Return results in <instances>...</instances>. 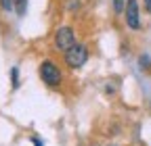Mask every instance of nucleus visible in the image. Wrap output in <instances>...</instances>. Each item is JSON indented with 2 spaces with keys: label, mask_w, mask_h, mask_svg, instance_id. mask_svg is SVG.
Instances as JSON below:
<instances>
[{
  "label": "nucleus",
  "mask_w": 151,
  "mask_h": 146,
  "mask_svg": "<svg viewBox=\"0 0 151 146\" xmlns=\"http://www.w3.org/2000/svg\"><path fill=\"white\" fill-rule=\"evenodd\" d=\"M32 142H34V146H42V142H40V138H38V136H34Z\"/></svg>",
  "instance_id": "nucleus-11"
},
{
  "label": "nucleus",
  "mask_w": 151,
  "mask_h": 146,
  "mask_svg": "<svg viewBox=\"0 0 151 146\" xmlns=\"http://www.w3.org/2000/svg\"><path fill=\"white\" fill-rule=\"evenodd\" d=\"M13 9L17 11V15H25V11H27V0H13Z\"/></svg>",
  "instance_id": "nucleus-5"
},
{
  "label": "nucleus",
  "mask_w": 151,
  "mask_h": 146,
  "mask_svg": "<svg viewBox=\"0 0 151 146\" xmlns=\"http://www.w3.org/2000/svg\"><path fill=\"white\" fill-rule=\"evenodd\" d=\"M143 4H145V11L151 15V0H143Z\"/></svg>",
  "instance_id": "nucleus-10"
},
{
  "label": "nucleus",
  "mask_w": 151,
  "mask_h": 146,
  "mask_svg": "<svg viewBox=\"0 0 151 146\" xmlns=\"http://www.w3.org/2000/svg\"><path fill=\"white\" fill-rule=\"evenodd\" d=\"M124 17H126L128 29H139L141 27V15H139V2L137 0H126Z\"/></svg>",
  "instance_id": "nucleus-4"
},
{
  "label": "nucleus",
  "mask_w": 151,
  "mask_h": 146,
  "mask_svg": "<svg viewBox=\"0 0 151 146\" xmlns=\"http://www.w3.org/2000/svg\"><path fill=\"white\" fill-rule=\"evenodd\" d=\"M0 4L4 11H13V0H0Z\"/></svg>",
  "instance_id": "nucleus-9"
},
{
  "label": "nucleus",
  "mask_w": 151,
  "mask_h": 146,
  "mask_svg": "<svg viewBox=\"0 0 151 146\" xmlns=\"http://www.w3.org/2000/svg\"><path fill=\"white\" fill-rule=\"evenodd\" d=\"M88 57H90V50H88V46L82 44V42H78L76 46H71L67 52H63V61H65V65H67L69 69H80V67H84L86 61H88Z\"/></svg>",
  "instance_id": "nucleus-2"
},
{
  "label": "nucleus",
  "mask_w": 151,
  "mask_h": 146,
  "mask_svg": "<svg viewBox=\"0 0 151 146\" xmlns=\"http://www.w3.org/2000/svg\"><path fill=\"white\" fill-rule=\"evenodd\" d=\"M52 42H55V48L59 52H67L71 46L78 44V38H76V31H73L71 25H61L59 29L55 31Z\"/></svg>",
  "instance_id": "nucleus-3"
},
{
  "label": "nucleus",
  "mask_w": 151,
  "mask_h": 146,
  "mask_svg": "<svg viewBox=\"0 0 151 146\" xmlns=\"http://www.w3.org/2000/svg\"><path fill=\"white\" fill-rule=\"evenodd\" d=\"M38 75H40L42 84H46L52 90L61 88V84H63V71H61V67L57 65L55 61H50V59H46V61L40 63V67H38Z\"/></svg>",
  "instance_id": "nucleus-1"
},
{
  "label": "nucleus",
  "mask_w": 151,
  "mask_h": 146,
  "mask_svg": "<svg viewBox=\"0 0 151 146\" xmlns=\"http://www.w3.org/2000/svg\"><path fill=\"white\" fill-rule=\"evenodd\" d=\"M11 82H13V88H19V69L17 67L11 69Z\"/></svg>",
  "instance_id": "nucleus-6"
},
{
  "label": "nucleus",
  "mask_w": 151,
  "mask_h": 146,
  "mask_svg": "<svg viewBox=\"0 0 151 146\" xmlns=\"http://www.w3.org/2000/svg\"><path fill=\"white\" fill-rule=\"evenodd\" d=\"M139 63H141V67H143V69H147V71H151V59L147 57V54H143V57H141V61H139Z\"/></svg>",
  "instance_id": "nucleus-8"
},
{
  "label": "nucleus",
  "mask_w": 151,
  "mask_h": 146,
  "mask_svg": "<svg viewBox=\"0 0 151 146\" xmlns=\"http://www.w3.org/2000/svg\"><path fill=\"white\" fill-rule=\"evenodd\" d=\"M126 9V0H113V11L116 13H122Z\"/></svg>",
  "instance_id": "nucleus-7"
}]
</instances>
